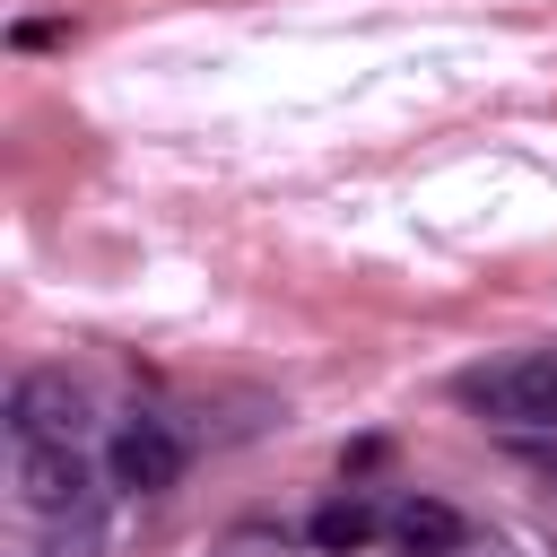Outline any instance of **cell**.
Masks as SVG:
<instances>
[{
  "mask_svg": "<svg viewBox=\"0 0 557 557\" xmlns=\"http://www.w3.org/2000/svg\"><path fill=\"white\" fill-rule=\"evenodd\" d=\"M9 426H17L26 444H70V435H78V392H70L61 374H26V383L9 392Z\"/></svg>",
  "mask_w": 557,
  "mask_h": 557,
  "instance_id": "cell-1",
  "label": "cell"
},
{
  "mask_svg": "<svg viewBox=\"0 0 557 557\" xmlns=\"http://www.w3.org/2000/svg\"><path fill=\"white\" fill-rule=\"evenodd\" d=\"M174 479H183V444H174L165 426H131V435H113V487L157 496V487H174Z\"/></svg>",
  "mask_w": 557,
  "mask_h": 557,
  "instance_id": "cell-2",
  "label": "cell"
},
{
  "mask_svg": "<svg viewBox=\"0 0 557 557\" xmlns=\"http://www.w3.org/2000/svg\"><path fill=\"white\" fill-rule=\"evenodd\" d=\"M479 400H487L496 418H513V426H557V357H531V366L496 374Z\"/></svg>",
  "mask_w": 557,
  "mask_h": 557,
  "instance_id": "cell-3",
  "label": "cell"
},
{
  "mask_svg": "<svg viewBox=\"0 0 557 557\" xmlns=\"http://www.w3.org/2000/svg\"><path fill=\"white\" fill-rule=\"evenodd\" d=\"M17 487H26L44 513H61V505H78L87 470H78V453H70V444H26V461H17Z\"/></svg>",
  "mask_w": 557,
  "mask_h": 557,
  "instance_id": "cell-4",
  "label": "cell"
},
{
  "mask_svg": "<svg viewBox=\"0 0 557 557\" xmlns=\"http://www.w3.org/2000/svg\"><path fill=\"white\" fill-rule=\"evenodd\" d=\"M392 531H400V548H409V557H453V548H461V513H453V505H435V496H409Z\"/></svg>",
  "mask_w": 557,
  "mask_h": 557,
  "instance_id": "cell-5",
  "label": "cell"
},
{
  "mask_svg": "<svg viewBox=\"0 0 557 557\" xmlns=\"http://www.w3.org/2000/svg\"><path fill=\"white\" fill-rule=\"evenodd\" d=\"M305 531H313V548L348 557V548H366V540H374L383 522H374V505H366V496H331V505H322V513H313Z\"/></svg>",
  "mask_w": 557,
  "mask_h": 557,
  "instance_id": "cell-6",
  "label": "cell"
}]
</instances>
